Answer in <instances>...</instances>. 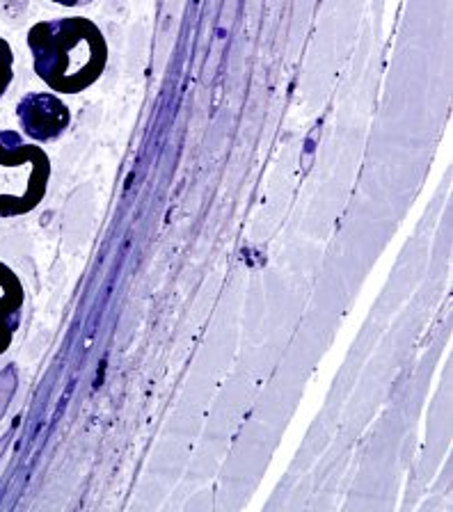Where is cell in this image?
I'll return each instance as SVG.
<instances>
[{"mask_svg": "<svg viewBox=\"0 0 453 512\" xmlns=\"http://www.w3.org/2000/svg\"><path fill=\"white\" fill-rule=\"evenodd\" d=\"M26 42L35 74L58 94H81L108 67V42L85 16H60L30 26Z\"/></svg>", "mask_w": 453, "mask_h": 512, "instance_id": "obj_1", "label": "cell"}, {"mask_svg": "<svg viewBox=\"0 0 453 512\" xmlns=\"http://www.w3.org/2000/svg\"><path fill=\"white\" fill-rule=\"evenodd\" d=\"M51 158L17 131H0V218H19L44 202L51 181Z\"/></svg>", "mask_w": 453, "mask_h": 512, "instance_id": "obj_2", "label": "cell"}, {"mask_svg": "<svg viewBox=\"0 0 453 512\" xmlns=\"http://www.w3.org/2000/svg\"><path fill=\"white\" fill-rule=\"evenodd\" d=\"M17 119L33 142H53L71 124V110L58 94L30 92L17 103Z\"/></svg>", "mask_w": 453, "mask_h": 512, "instance_id": "obj_3", "label": "cell"}, {"mask_svg": "<svg viewBox=\"0 0 453 512\" xmlns=\"http://www.w3.org/2000/svg\"><path fill=\"white\" fill-rule=\"evenodd\" d=\"M26 307V288L7 263L0 261V355L12 348Z\"/></svg>", "mask_w": 453, "mask_h": 512, "instance_id": "obj_4", "label": "cell"}, {"mask_svg": "<svg viewBox=\"0 0 453 512\" xmlns=\"http://www.w3.org/2000/svg\"><path fill=\"white\" fill-rule=\"evenodd\" d=\"M14 80V51L5 37H0V99Z\"/></svg>", "mask_w": 453, "mask_h": 512, "instance_id": "obj_5", "label": "cell"}, {"mask_svg": "<svg viewBox=\"0 0 453 512\" xmlns=\"http://www.w3.org/2000/svg\"><path fill=\"white\" fill-rule=\"evenodd\" d=\"M55 5H62V7H78V5H85V3H92V0H51Z\"/></svg>", "mask_w": 453, "mask_h": 512, "instance_id": "obj_6", "label": "cell"}]
</instances>
